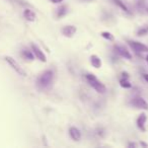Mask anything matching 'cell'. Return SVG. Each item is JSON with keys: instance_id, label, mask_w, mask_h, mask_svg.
<instances>
[{"instance_id": "obj_1", "label": "cell", "mask_w": 148, "mask_h": 148, "mask_svg": "<svg viewBox=\"0 0 148 148\" xmlns=\"http://www.w3.org/2000/svg\"><path fill=\"white\" fill-rule=\"evenodd\" d=\"M54 80V72L52 70H46L38 77L37 79V85L39 88L46 89L53 83Z\"/></svg>"}, {"instance_id": "obj_2", "label": "cell", "mask_w": 148, "mask_h": 148, "mask_svg": "<svg viewBox=\"0 0 148 148\" xmlns=\"http://www.w3.org/2000/svg\"><path fill=\"white\" fill-rule=\"evenodd\" d=\"M85 78H86L88 84L90 85V86L92 87L97 92L105 93L106 91H107V88H106V86L103 85V83H101V81H99V79L93 75V74L87 73L86 75H85Z\"/></svg>"}, {"instance_id": "obj_3", "label": "cell", "mask_w": 148, "mask_h": 148, "mask_svg": "<svg viewBox=\"0 0 148 148\" xmlns=\"http://www.w3.org/2000/svg\"><path fill=\"white\" fill-rule=\"evenodd\" d=\"M4 60L9 64V66H10L17 74H19L21 76H25V75H27V73H25V71L23 69V67H21V66L17 63V61H15V59H13L12 57H10V56H5Z\"/></svg>"}, {"instance_id": "obj_4", "label": "cell", "mask_w": 148, "mask_h": 148, "mask_svg": "<svg viewBox=\"0 0 148 148\" xmlns=\"http://www.w3.org/2000/svg\"><path fill=\"white\" fill-rule=\"evenodd\" d=\"M128 44L131 47V49H133L136 53H146V52H148V47L142 43L136 41H128Z\"/></svg>"}, {"instance_id": "obj_5", "label": "cell", "mask_w": 148, "mask_h": 148, "mask_svg": "<svg viewBox=\"0 0 148 148\" xmlns=\"http://www.w3.org/2000/svg\"><path fill=\"white\" fill-rule=\"evenodd\" d=\"M131 105L134 106L137 109H141V110H148V103L143 97H136L134 99H132L131 101Z\"/></svg>"}, {"instance_id": "obj_6", "label": "cell", "mask_w": 148, "mask_h": 148, "mask_svg": "<svg viewBox=\"0 0 148 148\" xmlns=\"http://www.w3.org/2000/svg\"><path fill=\"white\" fill-rule=\"evenodd\" d=\"M114 50H115V52L118 54V55H120L121 57L125 58V59H128V60H131L132 59V55L130 54V52L128 51L127 49H126L124 46L122 45H115L114 46Z\"/></svg>"}, {"instance_id": "obj_7", "label": "cell", "mask_w": 148, "mask_h": 148, "mask_svg": "<svg viewBox=\"0 0 148 148\" xmlns=\"http://www.w3.org/2000/svg\"><path fill=\"white\" fill-rule=\"evenodd\" d=\"M31 47H32V51H33L34 55H35V57L37 58V59H39L41 62H47V57H46V55L36 44H32Z\"/></svg>"}, {"instance_id": "obj_8", "label": "cell", "mask_w": 148, "mask_h": 148, "mask_svg": "<svg viewBox=\"0 0 148 148\" xmlns=\"http://www.w3.org/2000/svg\"><path fill=\"white\" fill-rule=\"evenodd\" d=\"M76 31H77L76 27H74V25H66V27H64L62 29V34L66 38H72L75 35Z\"/></svg>"}, {"instance_id": "obj_9", "label": "cell", "mask_w": 148, "mask_h": 148, "mask_svg": "<svg viewBox=\"0 0 148 148\" xmlns=\"http://www.w3.org/2000/svg\"><path fill=\"white\" fill-rule=\"evenodd\" d=\"M147 121V117H146V114L142 113L139 117L137 118V121H136V124H137V127L141 130L142 132H145V123Z\"/></svg>"}, {"instance_id": "obj_10", "label": "cell", "mask_w": 148, "mask_h": 148, "mask_svg": "<svg viewBox=\"0 0 148 148\" xmlns=\"http://www.w3.org/2000/svg\"><path fill=\"white\" fill-rule=\"evenodd\" d=\"M70 137L74 140V141H79L81 139V132L78 128L76 127H71L69 129Z\"/></svg>"}, {"instance_id": "obj_11", "label": "cell", "mask_w": 148, "mask_h": 148, "mask_svg": "<svg viewBox=\"0 0 148 148\" xmlns=\"http://www.w3.org/2000/svg\"><path fill=\"white\" fill-rule=\"evenodd\" d=\"M89 61H90V64L93 66L95 68H97V69H99V68L101 67V65H103V62H101V59L97 55H91L90 56V59H89Z\"/></svg>"}, {"instance_id": "obj_12", "label": "cell", "mask_w": 148, "mask_h": 148, "mask_svg": "<svg viewBox=\"0 0 148 148\" xmlns=\"http://www.w3.org/2000/svg\"><path fill=\"white\" fill-rule=\"evenodd\" d=\"M23 16L27 21H36V13L32 9H25L23 10Z\"/></svg>"}, {"instance_id": "obj_13", "label": "cell", "mask_w": 148, "mask_h": 148, "mask_svg": "<svg viewBox=\"0 0 148 148\" xmlns=\"http://www.w3.org/2000/svg\"><path fill=\"white\" fill-rule=\"evenodd\" d=\"M21 56L25 58V60H29V61H33L35 59V55H34L33 51H29L27 49H23L21 51Z\"/></svg>"}, {"instance_id": "obj_14", "label": "cell", "mask_w": 148, "mask_h": 148, "mask_svg": "<svg viewBox=\"0 0 148 148\" xmlns=\"http://www.w3.org/2000/svg\"><path fill=\"white\" fill-rule=\"evenodd\" d=\"M67 12H68V7L66 6V5H61V6L57 9L56 15H57V17L61 18V17L65 16V15L67 14Z\"/></svg>"}, {"instance_id": "obj_15", "label": "cell", "mask_w": 148, "mask_h": 148, "mask_svg": "<svg viewBox=\"0 0 148 148\" xmlns=\"http://www.w3.org/2000/svg\"><path fill=\"white\" fill-rule=\"evenodd\" d=\"M120 85H121L123 88H131L132 84L130 83V81L128 80L127 77H123V78L120 79Z\"/></svg>"}, {"instance_id": "obj_16", "label": "cell", "mask_w": 148, "mask_h": 148, "mask_svg": "<svg viewBox=\"0 0 148 148\" xmlns=\"http://www.w3.org/2000/svg\"><path fill=\"white\" fill-rule=\"evenodd\" d=\"M114 2H115V4H116V5H118V6H119L120 8L122 9V10L126 11V12H128V11H129L128 7L126 6V4L123 2V1H122V0H114Z\"/></svg>"}, {"instance_id": "obj_17", "label": "cell", "mask_w": 148, "mask_h": 148, "mask_svg": "<svg viewBox=\"0 0 148 148\" xmlns=\"http://www.w3.org/2000/svg\"><path fill=\"white\" fill-rule=\"evenodd\" d=\"M101 36L103 38V39L108 40V41H110V42H113L114 40H115V37H114L110 32H103V33L101 34Z\"/></svg>"}, {"instance_id": "obj_18", "label": "cell", "mask_w": 148, "mask_h": 148, "mask_svg": "<svg viewBox=\"0 0 148 148\" xmlns=\"http://www.w3.org/2000/svg\"><path fill=\"white\" fill-rule=\"evenodd\" d=\"M148 34V27H141L140 29H138V32H137V35L138 36H145V35H147Z\"/></svg>"}, {"instance_id": "obj_19", "label": "cell", "mask_w": 148, "mask_h": 148, "mask_svg": "<svg viewBox=\"0 0 148 148\" xmlns=\"http://www.w3.org/2000/svg\"><path fill=\"white\" fill-rule=\"evenodd\" d=\"M143 77H144V79H145V80L148 82V73H144L143 74Z\"/></svg>"}, {"instance_id": "obj_20", "label": "cell", "mask_w": 148, "mask_h": 148, "mask_svg": "<svg viewBox=\"0 0 148 148\" xmlns=\"http://www.w3.org/2000/svg\"><path fill=\"white\" fill-rule=\"evenodd\" d=\"M51 1H52L53 3H60V2H62L63 0H51Z\"/></svg>"}, {"instance_id": "obj_21", "label": "cell", "mask_w": 148, "mask_h": 148, "mask_svg": "<svg viewBox=\"0 0 148 148\" xmlns=\"http://www.w3.org/2000/svg\"><path fill=\"white\" fill-rule=\"evenodd\" d=\"M128 146H129V147H136V144L135 143H129L128 144Z\"/></svg>"}, {"instance_id": "obj_22", "label": "cell", "mask_w": 148, "mask_h": 148, "mask_svg": "<svg viewBox=\"0 0 148 148\" xmlns=\"http://www.w3.org/2000/svg\"><path fill=\"white\" fill-rule=\"evenodd\" d=\"M141 145H142V146H145V147H147V144L143 143V142H142V143H141Z\"/></svg>"}, {"instance_id": "obj_23", "label": "cell", "mask_w": 148, "mask_h": 148, "mask_svg": "<svg viewBox=\"0 0 148 148\" xmlns=\"http://www.w3.org/2000/svg\"><path fill=\"white\" fill-rule=\"evenodd\" d=\"M145 59H146V62H147V65H148V55L145 57Z\"/></svg>"}]
</instances>
